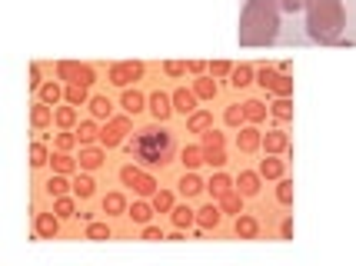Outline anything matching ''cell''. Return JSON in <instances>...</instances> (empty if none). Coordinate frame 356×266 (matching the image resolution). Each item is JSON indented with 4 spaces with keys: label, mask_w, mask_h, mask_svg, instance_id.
I'll use <instances>...</instances> for the list:
<instances>
[{
    "label": "cell",
    "mask_w": 356,
    "mask_h": 266,
    "mask_svg": "<svg viewBox=\"0 0 356 266\" xmlns=\"http://www.w3.org/2000/svg\"><path fill=\"white\" fill-rule=\"evenodd\" d=\"M280 14L283 10L277 0H247L236 27L240 47H270L280 37Z\"/></svg>",
    "instance_id": "6da1fadb"
},
{
    "label": "cell",
    "mask_w": 356,
    "mask_h": 266,
    "mask_svg": "<svg viewBox=\"0 0 356 266\" xmlns=\"http://www.w3.org/2000/svg\"><path fill=\"white\" fill-rule=\"evenodd\" d=\"M307 33L316 44H337L346 31V10L343 0H307Z\"/></svg>",
    "instance_id": "7a4b0ae2"
},
{
    "label": "cell",
    "mask_w": 356,
    "mask_h": 266,
    "mask_svg": "<svg viewBox=\"0 0 356 266\" xmlns=\"http://www.w3.org/2000/svg\"><path fill=\"white\" fill-rule=\"evenodd\" d=\"M127 150H130V157L147 163V167H163L173 157V133L163 126H147L130 140Z\"/></svg>",
    "instance_id": "3957f363"
},
{
    "label": "cell",
    "mask_w": 356,
    "mask_h": 266,
    "mask_svg": "<svg viewBox=\"0 0 356 266\" xmlns=\"http://www.w3.org/2000/svg\"><path fill=\"white\" fill-rule=\"evenodd\" d=\"M257 83H260L264 90H270L273 97H290L293 94V80H290V74L273 70V67H260V70H257Z\"/></svg>",
    "instance_id": "277c9868"
},
{
    "label": "cell",
    "mask_w": 356,
    "mask_h": 266,
    "mask_svg": "<svg viewBox=\"0 0 356 266\" xmlns=\"http://www.w3.org/2000/svg\"><path fill=\"white\" fill-rule=\"evenodd\" d=\"M57 77L63 83H97V70H93L90 63H80V60H60L57 63Z\"/></svg>",
    "instance_id": "5b68a950"
},
{
    "label": "cell",
    "mask_w": 356,
    "mask_h": 266,
    "mask_svg": "<svg viewBox=\"0 0 356 266\" xmlns=\"http://www.w3.org/2000/svg\"><path fill=\"white\" fill-rule=\"evenodd\" d=\"M120 183H124V187H134L140 197H154L156 193V180L150 173H143L140 167H134V163L120 167Z\"/></svg>",
    "instance_id": "8992f818"
},
{
    "label": "cell",
    "mask_w": 356,
    "mask_h": 266,
    "mask_svg": "<svg viewBox=\"0 0 356 266\" xmlns=\"http://www.w3.org/2000/svg\"><path fill=\"white\" fill-rule=\"evenodd\" d=\"M127 133H130V113H124V117H110L107 126L100 130V147L113 150V147H120V143H124Z\"/></svg>",
    "instance_id": "52a82bcc"
},
{
    "label": "cell",
    "mask_w": 356,
    "mask_h": 266,
    "mask_svg": "<svg viewBox=\"0 0 356 266\" xmlns=\"http://www.w3.org/2000/svg\"><path fill=\"white\" fill-rule=\"evenodd\" d=\"M143 77V63L140 60H120L110 67V83L113 87H130V83H137V80Z\"/></svg>",
    "instance_id": "ba28073f"
},
{
    "label": "cell",
    "mask_w": 356,
    "mask_h": 266,
    "mask_svg": "<svg viewBox=\"0 0 356 266\" xmlns=\"http://www.w3.org/2000/svg\"><path fill=\"white\" fill-rule=\"evenodd\" d=\"M147 103H150V113H154L156 124H167V120H170V113H173V97L170 94L156 90V94L147 97Z\"/></svg>",
    "instance_id": "9c48e42d"
},
{
    "label": "cell",
    "mask_w": 356,
    "mask_h": 266,
    "mask_svg": "<svg viewBox=\"0 0 356 266\" xmlns=\"http://www.w3.org/2000/svg\"><path fill=\"white\" fill-rule=\"evenodd\" d=\"M33 233L40 240H54L60 233V217L57 213H33Z\"/></svg>",
    "instance_id": "30bf717a"
},
{
    "label": "cell",
    "mask_w": 356,
    "mask_h": 266,
    "mask_svg": "<svg viewBox=\"0 0 356 266\" xmlns=\"http://www.w3.org/2000/svg\"><path fill=\"white\" fill-rule=\"evenodd\" d=\"M236 147H240L243 153H257V150L264 147V133H260L257 126H240V133H236Z\"/></svg>",
    "instance_id": "8fae6325"
},
{
    "label": "cell",
    "mask_w": 356,
    "mask_h": 266,
    "mask_svg": "<svg viewBox=\"0 0 356 266\" xmlns=\"http://www.w3.org/2000/svg\"><path fill=\"white\" fill-rule=\"evenodd\" d=\"M170 97H173V110H177V113H184V117H190V113L197 110V100H200V97L193 94V90H186V87L173 90Z\"/></svg>",
    "instance_id": "7c38bea8"
},
{
    "label": "cell",
    "mask_w": 356,
    "mask_h": 266,
    "mask_svg": "<svg viewBox=\"0 0 356 266\" xmlns=\"http://www.w3.org/2000/svg\"><path fill=\"white\" fill-rule=\"evenodd\" d=\"M220 219H223L220 203H207L203 210H197V226H200V230H217Z\"/></svg>",
    "instance_id": "4fadbf2b"
},
{
    "label": "cell",
    "mask_w": 356,
    "mask_h": 266,
    "mask_svg": "<svg viewBox=\"0 0 356 266\" xmlns=\"http://www.w3.org/2000/svg\"><path fill=\"white\" fill-rule=\"evenodd\" d=\"M264 150L266 153H286L290 150V140L283 130H266L264 133Z\"/></svg>",
    "instance_id": "5bb4252c"
},
{
    "label": "cell",
    "mask_w": 356,
    "mask_h": 266,
    "mask_svg": "<svg viewBox=\"0 0 356 266\" xmlns=\"http://www.w3.org/2000/svg\"><path fill=\"white\" fill-rule=\"evenodd\" d=\"M233 230H236V236H240V240H257V236H260V223L250 217V213H240Z\"/></svg>",
    "instance_id": "9a60e30c"
},
{
    "label": "cell",
    "mask_w": 356,
    "mask_h": 266,
    "mask_svg": "<svg viewBox=\"0 0 356 266\" xmlns=\"http://www.w3.org/2000/svg\"><path fill=\"white\" fill-rule=\"evenodd\" d=\"M80 170H97V167H104V150H100V147H83V150H80Z\"/></svg>",
    "instance_id": "2e32d148"
},
{
    "label": "cell",
    "mask_w": 356,
    "mask_h": 266,
    "mask_svg": "<svg viewBox=\"0 0 356 266\" xmlns=\"http://www.w3.org/2000/svg\"><path fill=\"white\" fill-rule=\"evenodd\" d=\"M37 100H44V103H50V107H57V103L63 100V87L60 83H54V80H44L40 90H37Z\"/></svg>",
    "instance_id": "e0dca14e"
},
{
    "label": "cell",
    "mask_w": 356,
    "mask_h": 266,
    "mask_svg": "<svg viewBox=\"0 0 356 266\" xmlns=\"http://www.w3.org/2000/svg\"><path fill=\"white\" fill-rule=\"evenodd\" d=\"M236 190L243 193V197H257L260 193V170H243L240 173V180H236Z\"/></svg>",
    "instance_id": "ac0fdd59"
},
{
    "label": "cell",
    "mask_w": 356,
    "mask_h": 266,
    "mask_svg": "<svg viewBox=\"0 0 356 266\" xmlns=\"http://www.w3.org/2000/svg\"><path fill=\"white\" fill-rule=\"evenodd\" d=\"M186 126H190V133H203V130L213 126V113H210V110H193V113L186 117Z\"/></svg>",
    "instance_id": "d6986e66"
},
{
    "label": "cell",
    "mask_w": 356,
    "mask_h": 266,
    "mask_svg": "<svg viewBox=\"0 0 356 266\" xmlns=\"http://www.w3.org/2000/svg\"><path fill=\"white\" fill-rule=\"evenodd\" d=\"M193 94L200 97V100H213V97L220 94V87H217V80H213V74H210V77H197L193 80Z\"/></svg>",
    "instance_id": "ffe728a7"
},
{
    "label": "cell",
    "mask_w": 356,
    "mask_h": 266,
    "mask_svg": "<svg viewBox=\"0 0 356 266\" xmlns=\"http://www.w3.org/2000/svg\"><path fill=\"white\" fill-rule=\"evenodd\" d=\"M283 160H277V153H266V160H260V176L266 180H283Z\"/></svg>",
    "instance_id": "44dd1931"
},
{
    "label": "cell",
    "mask_w": 356,
    "mask_h": 266,
    "mask_svg": "<svg viewBox=\"0 0 356 266\" xmlns=\"http://www.w3.org/2000/svg\"><path fill=\"white\" fill-rule=\"evenodd\" d=\"M207 190H210V197H213V200H223V197H227V193H233L236 187H233V180L227 176V173H217V176L207 183Z\"/></svg>",
    "instance_id": "7402d4cb"
},
{
    "label": "cell",
    "mask_w": 356,
    "mask_h": 266,
    "mask_svg": "<svg viewBox=\"0 0 356 266\" xmlns=\"http://www.w3.org/2000/svg\"><path fill=\"white\" fill-rule=\"evenodd\" d=\"M50 120H54V110H50V103H44V100H33V107H31V124L37 126V130H44Z\"/></svg>",
    "instance_id": "603a6c76"
},
{
    "label": "cell",
    "mask_w": 356,
    "mask_h": 266,
    "mask_svg": "<svg viewBox=\"0 0 356 266\" xmlns=\"http://www.w3.org/2000/svg\"><path fill=\"white\" fill-rule=\"evenodd\" d=\"M63 100H67V103H74V107L90 103V97H87V83H67V87H63Z\"/></svg>",
    "instance_id": "cb8c5ba5"
},
{
    "label": "cell",
    "mask_w": 356,
    "mask_h": 266,
    "mask_svg": "<svg viewBox=\"0 0 356 266\" xmlns=\"http://www.w3.org/2000/svg\"><path fill=\"white\" fill-rule=\"evenodd\" d=\"M243 200H247V197H243L240 190H233V193H227V197H223V200H217V203H220V210H223V213L240 217V213H243Z\"/></svg>",
    "instance_id": "d4e9b609"
},
{
    "label": "cell",
    "mask_w": 356,
    "mask_h": 266,
    "mask_svg": "<svg viewBox=\"0 0 356 266\" xmlns=\"http://www.w3.org/2000/svg\"><path fill=\"white\" fill-rule=\"evenodd\" d=\"M143 103H147V97L140 94V90H130V87H127L124 97H120V107H124V113H130V117H134V113H140V110H143Z\"/></svg>",
    "instance_id": "484cf974"
},
{
    "label": "cell",
    "mask_w": 356,
    "mask_h": 266,
    "mask_svg": "<svg viewBox=\"0 0 356 266\" xmlns=\"http://www.w3.org/2000/svg\"><path fill=\"white\" fill-rule=\"evenodd\" d=\"M54 124L60 126V130H74V126H77V110H74V103L54 110Z\"/></svg>",
    "instance_id": "4316f807"
},
{
    "label": "cell",
    "mask_w": 356,
    "mask_h": 266,
    "mask_svg": "<svg viewBox=\"0 0 356 266\" xmlns=\"http://www.w3.org/2000/svg\"><path fill=\"white\" fill-rule=\"evenodd\" d=\"M170 219H173V226H177V230H186V226H193V223H197V210H190V206H173Z\"/></svg>",
    "instance_id": "83f0119b"
},
{
    "label": "cell",
    "mask_w": 356,
    "mask_h": 266,
    "mask_svg": "<svg viewBox=\"0 0 356 266\" xmlns=\"http://www.w3.org/2000/svg\"><path fill=\"white\" fill-rule=\"evenodd\" d=\"M177 187H180V193H184V197H197V193H203V190H207V183H203L197 173H184Z\"/></svg>",
    "instance_id": "f1b7e54d"
},
{
    "label": "cell",
    "mask_w": 356,
    "mask_h": 266,
    "mask_svg": "<svg viewBox=\"0 0 356 266\" xmlns=\"http://www.w3.org/2000/svg\"><path fill=\"white\" fill-rule=\"evenodd\" d=\"M77 140L83 143V147H90V143L100 140V126H97V117H93V120H83V124L77 126Z\"/></svg>",
    "instance_id": "f546056e"
},
{
    "label": "cell",
    "mask_w": 356,
    "mask_h": 266,
    "mask_svg": "<svg viewBox=\"0 0 356 266\" xmlns=\"http://www.w3.org/2000/svg\"><path fill=\"white\" fill-rule=\"evenodd\" d=\"M50 167H54V173H74V170L80 167V163H77L74 157H70L67 150H57V153L50 157Z\"/></svg>",
    "instance_id": "4dcf8cb0"
},
{
    "label": "cell",
    "mask_w": 356,
    "mask_h": 266,
    "mask_svg": "<svg viewBox=\"0 0 356 266\" xmlns=\"http://www.w3.org/2000/svg\"><path fill=\"white\" fill-rule=\"evenodd\" d=\"M243 113H247L250 124H264L266 113H270V107H266L264 100H247V103H243Z\"/></svg>",
    "instance_id": "1f68e13d"
},
{
    "label": "cell",
    "mask_w": 356,
    "mask_h": 266,
    "mask_svg": "<svg viewBox=\"0 0 356 266\" xmlns=\"http://www.w3.org/2000/svg\"><path fill=\"white\" fill-rule=\"evenodd\" d=\"M44 190L50 197H63L67 190H74V183H67V173H54V176L44 183Z\"/></svg>",
    "instance_id": "d6a6232c"
},
{
    "label": "cell",
    "mask_w": 356,
    "mask_h": 266,
    "mask_svg": "<svg viewBox=\"0 0 356 266\" xmlns=\"http://www.w3.org/2000/svg\"><path fill=\"white\" fill-rule=\"evenodd\" d=\"M104 213H107V217H120V213H127L124 193H107V197H104Z\"/></svg>",
    "instance_id": "836d02e7"
},
{
    "label": "cell",
    "mask_w": 356,
    "mask_h": 266,
    "mask_svg": "<svg viewBox=\"0 0 356 266\" xmlns=\"http://www.w3.org/2000/svg\"><path fill=\"white\" fill-rule=\"evenodd\" d=\"M180 163H184L186 170H197L200 163H207V160H203V143H200V147H184V153H180Z\"/></svg>",
    "instance_id": "e575fe53"
},
{
    "label": "cell",
    "mask_w": 356,
    "mask_h": 266,
    "mask_svg": "<svg viewBox=\"0 0 356 266\" xmlns=\"http://www.w3.org/2000/svg\"><path fill=\"white\" fill-rule=\"evenodd\" d=\"M270 113H273L277 120H293V100H290V97H277V100L270 103Z\"/></svg>",
    "instance_id": "d590c367"
},
{
    "label": "cell",
    "mask_w": 356,
    "mask_h": 266,
    "mask_svg": "<svg viewBox=\"0 0 356 266\" xmlns=\"http://www.w3.org/2000/svg\"><path fill=\"white\" fill-rule=\"evenodd\" d=\"M230 83H233V87H236V90H243V87H250V83H253V67H247V63H240V67H233Z\"/></svg>",
    "instance_id": "8d00e7d4"
},
{
    "label": "cell",
    "mask_w": 356,
    "mask_h": 266,
    "mask_svg": "<svg viewBox=\"0 0 356 266\" xmlns=\"http://www.w3.org/2000/svg\"><path fill=\"white\" fill-rule=\"evenodd\" d=\"M90 113L97 120H110L113 117V103H110L107 97H90Z\"/></svg>",
    "instance_id": "74e56055"
},
{
    "label": "cell",
    "mask_w": 356,
    "mask_h": 266,
    "mask_svg": "<svg viewBox=\"0 0 356 266\" xmlns=\"http://www.w3.org/2000/svg\"><path fill=\"white\" fill-rule=\"evenodd\" d=\"M127 217L134 219V223H140V226H147L150 217H154V203H134L130 210H127Z\"/></svg>",
    "instance_id": "f35d334b"
},
{
    "label": "cell",
    "mask_w": 356,
    "mask_h": 266,
    "mask_svg": "<svg viewBox=\"0 0 356 266\" xmlns=\"http://www.w3.org/2000/svg\"><path fill=\"white\" fill-rule=\"evenodd\" d=\"M54 213L60 219H70V217H77V206H74V200L63 193V197H54Z\"/></svg>",
    "instance_id": "ab89813d"
},
{
    "label": "cell",
    "mask_w": 356,
    "mask_h": 266,
    "mask_svg": "<svg viewBox=\"0 0 356 266\" xmlns=\"http://www.w3.org/2000/svg\"><path fill=\"white\" fill-rule=\"evenodd\" d=\"M93 187H97V183H93L90 176H77V180H74V197H77V200H90Z\"/></svg>",
    "instance_id": "60d3db41"
},
{
    "label": "cell",
    "mask_w": 356,
    "mask_h": 266,
    "mask_svg": "<svg viewBox=\"0 0 356 266\" xmlns=\"http://www.w3.org/2000/svg\"><path fill=\"white\" fill-rule=\"evenodd\" d=\"M154 210L156 213H170L173 210V193L170 190H156L154 193Z\"/></svg>",
    "instance_id": "b9f144b4"
},
{
    "label": "cell",
    "mask_w": 356,
    "mask_h": 266,
    "mask_svg": "<svg viewBox=\"0 0 356 266\" xmlns=\"http://www.w3.org/2000/svg\"><path fill=\"white\" fill-rule=\"evenodd\" d=\"M44 163H50V153H47V147L40 140L31 143V167H44Z\"/></svg>",
    "instance_id": "7bdbcfd3"
},
{
    "label": "cell",
    "mask_w": 356,
    "mask_h": 266,
    "mask_svg": "<svg viewBox=\"0 0 356 266\" xmlns=\"http://www.w3.org/2000/svg\"><path fill=\"white\" fill-rule=\"evenodd\" d=\"M223 120H227V126H243L247 113H243V107H240V103H230V107H227V113H223Z\"/></svg>",
    "instance_id": "ee69618b"
},
{
    "label": "cell",
    "mask_w": 356,
    "mask_h": 266,
    "mask_svg": "<svg viewBox=\"0 0 356 266\" xmlns=\"http://www.w3.org/2000/svg\"><path fill=\"white\" fill-rule=\"evenodd\" d=\"M87 240H110V226L90 219V223H87Z\"/></svg>",
    "instance_id": "f6af8a7d"
},
{
    "label": "cell",
    "mask_w": 356,
    "mask_h": 266,
    "mask_svg": "<svg viewBox=\"0 0 356 266\" xmlns=\"http://www.w3.org/2000/svg\"><path fill=\"white\" fill-rule=\"evenodd\" d=\"M203 160H207L210 167H223V163H227V153H223V147H213V150H203Z\"/></svg>",
    "instance_id": "bcb514c9"
},
{
    "label": "cell",
    "mask_w": 356,
    "mask_h": 266,
    "mask_svg": "<svg viewBox=\"0 0 356 266\" xmlns=\"http://www.w3.org/2000/svg\"><path fill=\"white\" fill-rule=\"evenodd\" d=\"M213 147H223V133L210 126V130H203V150H213Z\"/></svg>",
    "instance_id": "7dc6e473"
},
{
    "label": "cell",
    "mask_w": 356,
    "mask_h": 266,
    "mask_svg": "<svg viewBox=\"0 0 356 266\" xmlns=\"http://www.w3.org/2000/svg\"><path fill=\"white\" fill-rule=\"evenodd\" d=\"M277 200L280 203H293V183H290V180H280V187H277Z\"/></svg>",
    "instance_id": "c3c4849f"
},
{
    "label": "cell",
    "mask_w": 356,
    "mask_h": 266,
    "mask_svg": "<svg viewBox=\"0 0 356 266\" xmlns=\"http://www.w3.org/2000/svg\"><path fill=\"white\" fill-rule=\"evenodd\" d=\"M210 74H213V77H230V74H233V63L213 60V63H210Z\"/></svg>",
    "instance_id": "681fc988"
},
{
    "label": "cell",
    "mask_w": 356,
    "mask_h": 266,
    "mask_svg": "<svg viewBox=\"0 0 356 266\" xmlns=\"http://www.w3.org/2000/svg\"><path fill=\"white\" fill-rule=\"evenodd\" d=\"M74 143H77V133H70V130L57 133V150H70Z\"/></svg>",
    "instance_id": "f907efd6"
},
{
    "label": "cell",
    "mask_w": 356,
    "mask_h": 266,
    "mask_svg": "<svg viewBox=\"0 0 356 266\" xmlns=\"http://www.w3.org/2000/svg\"><path fill=\"white\" fill-rule=\"evenodd\" d=\"M163 70H167L170 77H184L190 67H186V63H180V60H167V63H163Z\"/></svg>",
    "instance_id": "816d5d0a"
},
{
    "label": "cell",
    "mask_w": 356,
    "mask_h": 266,
    "mask_svg": "<svg viewBox=\"0 0 356 266\" xmlns=\"http://www.w3.org/2000/svg\"><path fill=\"white\" fill-rule=\"evenodd\" d=\"M280 3V10H283V14H296V10H303V3H307V0H277Z\"/></svg>",
    "instance_id": "f5cc1de1"
},
{
    "label": "cell",
    "mask_w": 356,
    "mask_h": 266,
    "mask_svg": "<svg viewBox=\"0 0 356 266\" xmlns=\"http://www.w3.org/2000/svg\"><path fill=\"white\" fill-rule=\"evenodd\" d=\"M143 240H167V236L160 233V226H150V223H147V226H143Z\"/></svg>",
    "instance_id": "db71d44e"
},
{
    "label": "cell",
    "mask_w": 356,
    "mask_h": 266,
    "mask_svg": "<svg viewBox=\"0 0 356 266\" xmlns=\"http://www.w3.org/2000/svg\"><path fill=\"white\" fill-rule=\"evenodd\" d=\"M40 83H44V80H40V67L33 63L31 67V90H40Z\"/></svg>",
    "instance_id": "11a10c76"
},
{
    "label": "cell",
    "mask_w": 356,
    "mask_h": 266,
    "mask_svg": "<svg viewBox=\"0 0 356 266\" xmlns=\"http://www.w3.org/2000/svg\"><path fill=\"white\" fill-rule=\"evenodd\" d=\"M280 233H283V240H293V219H283Z\"/></svg>",
    "instance_id": "9f6ffc18"
},
{
    "label": "cell",
    "mask_w": 356,
    "mask_h": 266,
    "mask_svg": "<svg viewBox=\"0 0 356 266\" xmlns=\"http://www.w3.org/2000/svg\"><path fill=\"white\" fill-rule=\"evenodd\" d=\"M186 67H190V74H197V77H200L203 70H207V63H200V60H190Z\"/></svg>",
    "instance_id": "6f0895ef"
}]
</instances>
